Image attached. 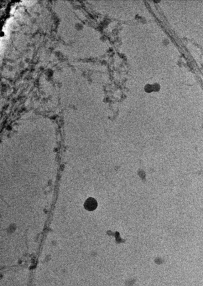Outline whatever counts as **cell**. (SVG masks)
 Listing matches in <instances>:
<instances>
[{
    "mask_svg": "<svg viewBox=\"0 0 203 286\" xmlns=\"http://www.w3.org/2000/svg\"><path fill=\"white\" fill-rule=\"evenodd\" d=\"M85 208L88 211H92L95 210L97 207V202L94 198H89L85 201L84 205Z\"/></svg>",
    "mask_w": 203,
    "mask_h": 286,
    "instance_id": "cell-1",
    "label": "cell"
},
{
    "mask_svg": "<svg viewBox=\"0 0 203 286\" xmlns=\"http://www.w3.org/2000/svg\"><path fill=\"white\" fill-rule=\"evenodd\" d=\"M144 89L145 91L147 92H151L152 91H154V89H153V85L152 84H147L145 86V88H144Z\"/></svg>",
    "mask_w": 203,
    "mask_h": 286,
    "instance_id": "cell-2",
    "label": "cell"
}]
</instances>
